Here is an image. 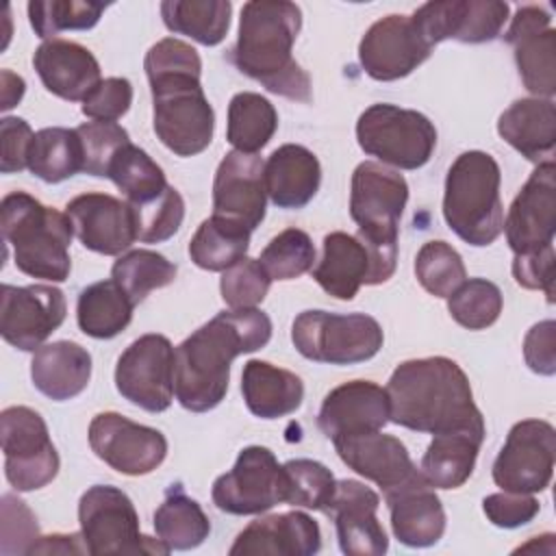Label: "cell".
Wrapping results in <instances>:
<instances>
[{"label": "cell", "instance_id": "obj_46", "mask_svg": "<svg viewBox=\"0 0 556 556\" xmlns=\"http://www.w3.org/2000/svg\"><path fill=\"white\" fill-rule=\"evenodd\" d=\"M415 276L434 298H450L467 280L460 254L445 241H428L421 245L415 258Z\"/></svg>", "mask_w": 556, "mask_h": 556}, {"label": "cell", "instance_id": "obj_15", "mask_svg": "<svg viewBox=\"0 0 556 556\" xmlns=\"http://www.w3.org/2000/svg\"><path fill=\"white\" fill-rule=\"evenodd\" d=\"M89 445L111 469L124 476H146L167 456V439L150 426L106 410L89 424Z\"/></svg>", "mask_w": 556, "mask_h": 556}, {"label": "cell", "instance_id": "obj_31", "mask_svg": "<svg viewBox=\"0 0 556 556\" xmlns=\"http://www.w3.org/2000/svg\"><path fill=\"white\" fill-rule=\"evenodd\" d=\"M321 167L317 156L298 143L276 148L265 163V187L278 208H302L317 193Z\"/></svg>", "mask_w": 556, "mask_h": 556}, {"label": "cell", "instance_id": "obj_17", "mask_svg": "<svg viewBox=\"0 0 556 556\" xmlns=\"http://www.w3.org/2000/svg\"><path fill=\"white\" fill-rule=\"evenodd\" d=\"M65 313V295L52 285H2L0 334L22 352H37L63 324Z\"/></svg>", "mask_w": 556, "mask_h": 556}, {"label": "cell", "instance_id": "obj_4", "mask_svg": "<svg viewBox=\"0 0 556 556\" xmlns=\"http://www.w3.org/2000/svg\"><path fill=\"white\" fill-rule=\"evenodd\" d=\"M302 28V11L287 0H250L241 9L237 43L228 61L267 91L295 100H311V78L291 50Z\"/></svg>", "mask_w": 556, "mask_h": 556}, {"label": "cell", "instance_id": "obj_35", "mask_svg": "<svg viewBox=\"0 0 556 556\" xmlns=\"http://www.w3.org/2000/svg\"><path fill=\"white\" fill-rule=\"evenodd\" d=\"M132 308V300L113 278L93 282L78 295V328L93 339H113L130 324Z\"/></svg>", "mask_w": 556, "mask_h": 556}, {"label": "cell", "instance_id": "obj_19", "mask_svg": "<svg viewBox=\"0 0 556 556\" xmlns=\"http://www.w3.org/2000/svg\"><path fill=\"white\" fill-rule=\"evenodd\" d=\"M504 41L513 48L523 87L534 98L556 93V30L552 15L541 4H523L515 11Z\"/></svg>", "mask_w": 556, "mask_h": 556}, {"label": "cell", "instance_id": "obj_58", "mask_svg": "<svg viewBox=\"0 0 556 556\" xmlns=\"http://www.w3.org/2000/svg\"><path fill=\"white\" fill-rule=\"evenodd\" d=\"M0 83H2V91H0L2 104H0V109L9 111V109H13L22 100V96L26 91V83H24L22 76H17V74H13L9 70L0 72Z\"/></svg>", "mask_w": 556, "mask_h": 556}, {"label": "cell", "instance_id": "obj_11", "mask_svg": "<svg viewBox=\"0 0 556 556\" xmlns=\"http://www.w3.org/2000/svg\"><path fill=\"white\" fill-rule=\"evenodd\" d=\"M4 476L15 491H35L59 473V454L41 415L28 406H9L0 415Z\"/></svg>", "mask_w": 556, "mask_h": 556}, {"label": "cell", "instance_id": "obj_14", "mask_svg": "<svg viewBox=\"0 0 556 556\" xmlns=\"http://www.w3.org/2000/svg\"><path fill=\"white\" fill-rule=\"evenodd\" d=\"M174 363L176 352L167 337L143 334L117 358L115 387L130 404L163 413L174 397Z\"/></svg>", "mask_w": 556, "mask_h": 556}, {"label": "cell", "instance_id": "obj_37", "mask_svg": "<svg viewBox=\"0 0 556 556\" xmlns=\"http://www.w3.org/2000/svg\"><path fill=\"white\" fill-rule=\"evenodd\" d=\"M154 530L169 549L185 552L204 543L211 532V521L180 484H172L154 513Z\"/></svg>", "mask_w": 556, "mask_h": 556}, {"label": "cell", "instance_id": "obj_18", "mask_svg": "<svg viewBox=\"0 0 556 556\" xmlns=\"http://www.w3.org/2000/svg\"><path fill=\"white\" fill-rule=\"evenodd\" d=\"M432 52L410 15H387L369 26L358 43V61L374 80H400Z\"/></svg>", "mask_w": 556, "mask_h": 556}, {"label": "cell", "instance_id": "obj_3", "mask_svg": "<svg viewBox=\"0 0 556 556\" xmlns=\"http://www.w3.org/2000/svg\"><path fill=\"white\" fill-rule=\"evenodd\" d=\"M389 421L428 434L480 432L484 417L473 402L467 374L447 356L404 361L387 384Z\"/></svg>", "mask_w": 556, "mask_h": 556}, {"label": "cell", "instance_id": "obj_52", "mask_svg": "<svg viewBox=\"0 0 556 556\" xmlns=\"http://www.w3.org/2000/svg\"><path fill=\"white\" fill-rule=\"evenodd\" d=\"M132 104V85L128 78L111 76L100 80L93 91L83 100V115L93 122H115Z\"/></svg>", "mask_w": 556, "mask_h": 556}, {"label": "cell", "instance_id": "obj_51", "mask_svg": "<svg viewBox=\"0 0 556 556\" xmlns=\"http://www.w3.org/2000/svg\"><path fill=\"white\" fill-rule=\"evenodd\" d=\"M39 539V526L33 510L15 495H2V543L0 552L28 554Z\"/></svg>", "mask_w": 556, "mask_h": 556}, {"label": "cell", "instance_id": "obj_22", "mask_svg": "<svg viewBox=\"0 0 556 556\" xmlns=\"http://www.w3.org/2000/svg\"><path fill=\"white\" fill-rule=\"evenodd\" d=\"M267 208L265 163L256 154L228 152L213 180V215L245 226H261Z\"/></svg>", "mask_w": 556, "mask_h": 556}, {"label": "cell", "instance_id": "obj_30", "mask_svg": "<svg viewBox=\"0 0 556 556\" xmlns=\"http://www.w3.org/2000/svg\"><path fill=\"white\" fill-rule=\"evenodd\" d=\"M500 137L532 163L554 161L556 104L549 98L515 100L497 119Z\"/></svg>", "mask_w": 556, "mask_h": 556}, {"label": "cell", "instance_id": "obj_33", "mask_svg": "<svg viewBox=\"0 0 556 556\" xmlns=\"http://www.w3.org/2000/svg\"><path fill=\"white\" fill-rule=\"evenodd\" d=\"M241 393L252 415L261 419H278L300 408L304 384L293 371L252 358L243 365Z\"/></svg>", "mask_w": 556, "mask_h": 556}, {"label": "cell", "instance_id": "obj_1", "mask_svg": "<svg viewBox=\"0 0 556 556\" xmlns=\"http://www.w3.org/2000/svg\"><path fill=\"white\" fill-rule=\"evenodd\" d=\"M271 339V319L258 308L217 313L176 348L174 393L182 408L206 413L228 391L230 363L256 352Z\"/></svg>", "mask_w": 556, "mask_h": 556}, {"label": "cell", "instance_id": "obj_48", "mask_svg": "<svg viewBox=\"0 0 556 556\" xmlns=\"http://www.w3.org/2000/svg\"><path fill=\"white\" fill-rule=\"evenodd\" d=\"M137 226V239L143 243H161L174 237L185 217V200L172 185L148 204H130Z\"/></svg>", "mask_w": 556, "mask_h": 556}, {"label": "cell", "instance_id": "obj_29", "mask_svg": "<svg viewBox=\"0 0 556 556\" xmlns=\"http://www.w3.org/2000/svg\"><path fill=\"white\" fill-rule=\"evenodd\" d=\"M33 65L43 87L70 102H83L100 78V63L80 43L67 39L43 41L33 56Z\"/></svg>", "mask_w": 556, "mask_h": 556}, {"label": "cell", "instance_id": "obj_53", "mask_svg": "<svg viewBox=\"0 0 556 556\" xmlns=\"http://www.w3.org/2000/svg\"><path fill=\"white\" fill-rule=\"evenodd\" d=\"M482 510L486 519L497 528H519L530 523L539 510V500L532 497V493H491L482 500Z\"/></svg>", "mask_w": 556, "mask_h": 556}, {"label": "cell", "instance_id": "obj_54", "mask_svg": "<svg viewBox=\"0 0 556 556\" xmlns=\"http://www.w3.org/2000/svg\"><path fill=\"white\" fill-rule=\"evenodd\" d=\"M554 245L530 254H517L513 261L515 282L523 289L543 291L547 302H554Z\"/></svg>", "mask_w": 556, "mask_h": 556}, {"label": "cell", "instance_id": "obj_20", "mask_svg": "<svg viewBox=\"0 0 556 556\" xmlns=\"http://www.w3.org/2000/svg\"><path fill=\"white\" fill-rule=\"evenodd\" d=\"M508 248L517 254L554 245L556 235V165L539 163L513 200L504 228Z\"/></svg>", "mask_w": 556, "mask_h": 556}, {"label": "cell", "instance_id": "obj_42", "mask_svg": "<svg viewBox=\"0 0 556 556\" xmlns=\"http://www.w3.org/2000/svg\"><path fill=\"white\" fill-rule=\"evenodd\" d=\"M176 265L152 250H130L111 267V278L139 304L150 291L167 287L176 278Z\"/></svg>", "mask_w": 556, "mask_h": 556}, {"label": "cell", "instance_id": "obj_45", "mask_svg": "<svg viewBox=\"0 0 556 556\" xmlns=\"http://www.w3.org/2000/svg\"><path fill=\"white\" fill-rule=\"evenodd\" d=\"M282 471L287 482L285 502L289 506H302L311 510L328 508L337 489V480L326 465L311 458H293L282 465Z\"/></svg>", "mask_w": 556, "mask_h": 556}, {"label": "cell", "instance_id": "obj_47", "mask_svg": "<svg viewBox=\"0 0 556 556\" xmlns=\"http://www.w3.org/2000/svg\"><path fill=\"white\" fill-rule=\"evenodd\" d=\"M258 261L271 280H293L313 269L315 245L304 230L287 228L265 245Z\"/></svg>", "mask_w": 556, "mask_h": 556}, {"label": "cell", "instance_id": "obj_9", "mask_svg": "<svg viewBox=\"0 0 556 556\" xmlns=\"http://www.w3.org/2000/svg\"><path fill=\"white\" fill-rule=\"evenodd\" d=\"M295 350L315 363L354 365L374 358L384 341L380 324L365 313L302 311L291 326Z\"/></svg>", "mask_w": 556, "mask_h": 556}, {"label": "cell", "instance_id": "obj_44", "mask_svg": "<svg viewBox=\"0 0 556 556\" xmlns=\"http://www.w3.org/2000/svg\"><path fill=\"white\" fill-rule=\"evenodd\" d=\"M502 306L504 298L500 287L486 278H469L447 298L452 319L467 330H484L493 326Z\"/></svg>", "mask_w": 556, "mask_h": 556}, {"label": "cell", "instance_id": "obj_21", "mask_svg": "<svg viewBox=\"0 0 556 556\" xmlns=\"http://www.w3.org/2000/svg\"><path fill=\"white\" fill-rule=\"evenodd\" d=\"M508 4L500 0H439L421 4L410 17L434 48L445 39L463 43L493 41L506 20Z\"/></svg>", "mask_w": 556, "mask_h": 556}, {"label": "cell", "instance_id": "obj_7", "mask_svg": "<svg viewBox=\"0 0 556 556\" xmlns=\"http://www.w3.org/2000/svg\"><path fill=\"white\" fill-rule=\"evenodd\" d=\"M408 202V185L402 174L363 161L352 174L350 215L358 237L380 256L397 263L400 217Z\"/></svg>", "mask_w": 556, "mask_h": 556}, {"label": "cell", "instance_id": "obj_12", "mask_svg": "<svg viewBox=\"0 0 556 556\" xmlns=\"http://www.w3.org/2000/svg\"><path fill=\"white\" fill-rule=\"evenodd\" d=\"M282 465L271 450L250 445L239 452L235 467L222 473L211 489L213 504L228 515H261L285 502Z\"/></svg>", "mask_w": 556, "mask_h": 556}, {"label": "cell", "instance_id": "obj_23", "mask_svg": "<svg viewBox=\"0 0 556 556\" xmlns=\"http://www.w3.org/2000/svg\"><path fill=\"white\" fill-rule=\"evenodd\" d=\"M65 215L80 243L98 254L117 256L137 241L135 215L128 202L109 193H83L67 202Z\"/></svg>", "mask_w": 556, "mask_h": 556}, {"label": "cell", "instance_id": "obj_41", "mask_svg": "<svg viewBox=\"0 0 556 556\" xmlns=\"http://www.w3.org/2000/svg\"><path fill=\"white\" fill-rule=\"evenodd\" d=\"M106 178L115 182L128 204H148L169 187L163 169L146 150L130 141L113 156Z\"/></svg>", "mask_w": 556, "mask_h": 556}, {"label": "cell", "instance_id": "obj_56", "mask_svg": "<svg viewBox=\"0 0 556 556\" xmlns=\"http://www.w3.org/2000/svg\"><path fill=\"white\" fill-rule=\"evenodd\" d=\"M526 365L541 376H554L556 371V324L545 319L534 324L523 339Z\"/></svg>", "mask_w": 556, "mask_h": 556}, {"label": "cell", "instance_id": "obj_39", "mask_svg": "<svg viewBox=\"0 0 556 556\" xmlns=\"http://www.w3.org/2000/svg\"><path fill=\"white\" fill-rule=\"evenodd\" d=\"M28 169L43 182H63L76 172H83V143L76 128H41L35 132Z\"/></svg>", "mask_w": 556, "mask_h": 556}, {"label": "cell", "instance_id": "obj_5", "mask_svg": "<svg viewBox=\"0 0 556 556\" xmlns=\"http://www.w3.org/2000/svg\"><path fill=\"white\" fill-rule=\"evenodd\" d=\"M72 232L70 217L37 198L24 191L2 198V237L22 274L50 282L67 280Z\"/></svg>", "mask_w": 556, "mask_h": 556}, {"label": "cell", "instance_id": "obj_55", "mask_svg": "<svg viewBox=\"0 0 556 556\" xmlns=\"http://www.w3.org/2000/svg\"><path fill=\"white\" fill-rule=\"evenodd\" d=\"M35 132L28 122L22 117H2L0 122V146H2V163L0 169L4 174L22 172L28 167V152L33 146Z\"/></svg>", "mask_w": 556, "mask_h": 556}, {"label": "cell", "instance_id": "obj_16", "mask_svg": "<svg viewBox=\"0 0 556 556\" xmlns=\"http://www.w3.org/2000/svg\"><path fill=\"white\" fill-rule=\"evenodd\" d=\"M395 265L371 250L358 235L334 230L324 237L321 258L313 269V278L328 295L352 300L363 285L387 282L395 274Z\"/></svg>", "mask_w": 556, "mask_h": 556}, {"label": "cell", "instance_id": "obj_24", "mask_svg": "<svg viewBox=\"0 0 556 556\" xmlns=\"http://www.w3.org/2000/svg\"><path fill=\"white\" fill-rule=\"evenodd\" d=\"M380 497L374 489L358 480H339L334 495L324 510L334 519L339 547L348 556H382L389 539L380 526L376 510Z\"/></svg>", "mask_w": 556, "mask_h": 556}, {"label": "cell", "instance_id": "obj_32", "mask_svg": "<svg viewBox=\"0 0 556 556\" xmlns=\"http://www.w3.org/2000/svg\"><path fill=\"white\" fill-rule=\"evenodd\" d=\"M30 378L37 391L54 402L83 393L91 378V354L74 341L41 345L30 361Z\"/></svg>", "mask_w": 556, "mask_h": 556}, {"label": "cell", "instance_id": "obj_40", "mask_svg": "<svg viewBox=\"0 0 556 556\" xmlns=\"http://www.w3.org/2000/svg\"><path fill=\"white\" fill-rule=\"evenodd\" d=\"M278 128V113L274 104L254 91L232 96L228 104V143L245 154H256L269 143Z\"/></svg>", "mask_w": 556, "mask_h": 556}, {"label": "cell", "instance_id": "obj_2", "mask_svg": "<svg viewBox=\"0 0 556 556\" xmlns=\"http://www.w3.org/2000/svg\"><path fill=\"white\" fill-rule=\"evenodd\" d=\"M152 104L154 132L178 156H193L208 148L215 113L208 104L200 74L202 61L189 43L165 37L156 41L143 61Z\"/></svg>", "mask_w": 556, "mask_h": 556}, {"label": "cell", "instance_id": "obj_49", "mask_svg": "<svg viewBox=\"0 0 556 556\" xmlns=\"http://www.w3.org/2000/svg\"><path fill=\"white\" fill-rule=\"evenodd\" d=\"M271 278L256 258H241L222 274L219 291L230 308H256L267 291Z\"/></svg>", "mask_w": 556, "mask_h": 556}, {"label": "cell", "instance_id": "obj_50", "mask_svg": "<svg viewBox=\"0 0 556 556\" xmlns=\"http://www.w3.org/2000/svg\"><path fill=\"white\" fill-rule=\"evenodd\" d=\"M83 143V172L106 176L117 150L130 141L128 130L117 122H87L76 128Z\"/></svg>", "mask_w": 556, "mask_h": 556}, {"label": "cell", "instance_id": "obj_13", "mask_svg": "<svg viewBox=\"0 0 556 556\" xmlns=\"http://www.w3.org/2000/svg\"><path fill=\"white\" fill-rule=\"evenodd\" d=\"M556 430L543 419L517 421L493 463V482L510 493H539L552 482Z\"/></svg>", "mask_w": 556, "mask_h": 556}, {"label": "cell", "instance_id": "obj_38", "mask_svg": "<svg viewBox=\"0 0 556 556\" xmlns=\"http://www.w3.org/2000/svg\"><path fill=\"white\" fill-rule=\"evenodd\" d=\"M250 230L224 217L204 219L189 241L191 261L206 271H226L245 258Z\"/></svg>", "mask_w": 556, "mask_h": 556}, {"label": "cell", "instance_id": "obj_57", "mask_svg": "<svg viewBox=\"0 0 556 556\" xmlns=\"http://www.w3.org/2000/svg\"><path fill=\"white\" fill-rule=\"evenodd\" d=\"M28 554H87L83 534L39 536Z\"/></svg>", "mask_w": 556, "mask_h": 556}, {"label": "cell", "instance_id": "obj_26", "mask_svg": "<svg viewBox=\"0 0 556 556\" xmlns=\"http://www.w3.org/2000/svg\"><path fill=\"white\" fill-rule=\"evenodd\" d=\"M395 539L408 547H430L445 532V510L421 471L384 491Z\"/></svg>", "mask_w": 556, "mask_h": 556}, {"label": "cell", "instance_id": "obj_10", "mask_svg": "<svg viewBox=\"0 0 556 556\" xmlns=\"http://www.w3.org/2000/svg\"><path fill=\"white\" fill-rule=\"evenodd\" d=\"M356 139L365 154L400 169H417L434 152L437 128L419 111L380 102L361 113Z\"/></svg>", "mask_w": 556, "mask_h": 556}, {"label": "cell", "instance_id": "obj_43", "mask_svg": "<svg viewBox=\"0 0 556 556\" xmlns=\"http://www.w3.org/2000/svg\"><path fill=\"white\" fill-rule=\"evenodd\" d=\"M106 4L91 0H33L28 20L37 37L48 39L61 30H89L100 22Z\"/></svg>", "mask_w": 556, "mask_h": 556}, {"label": "cell", "instance_id": "obj_34", "mask_svg": "<svg viewBox=\"0 0 556 556\" xmlns=\"http://www.w3.org/2000/svg\"><path fill=\"white\" fill-rule=\"evenodd\" d=\"M484 434L445 432L432 434L421 458V473L434 489H458L473 473Z\"/></svg>", "mask_w": 556, "mask_h": 556}, {"label": "cell", "instance_id": "obj_27", "mask_svg": "<svg viewBox=\"0 0 556 556\" xmlns=\"http://www.w3.org/2000/svg\"><path fill=\"white\" fill-rule=\"evenodd\" d=\"M332 445L350 469L376 482L382 493L395 489L419 471L413 465L406 445L382 430L339 437L332 441Z\"/></svg>", "mask_w": 556, "mask_h": 556}, {"label": "cell", "instance_id": "obj_8", "mask_svg": "<svg viewBox=\"0 0 556 556\" xmlns=\"http://www.w3.org/2000/svg\"><path fill=\"white\" fill-rule=\"evenodd\" d=\"M80 534L91 556L169 554L161 539L139 532V515L130 497L111 484L89 486L78 502Z\"/></svg>", "mask_w": 556, "mask_h": 556}, {"label": "cell", "instance_id": "obj_6", "mask_svg": "<svg viewBox=\"0 0 556 556\" xmlns=\"http://www.w3.org/2000/svg\"><path fill=\"white\" fill-rule=\"evenodd\" d=\"M502 172L497 161L482 150L456 156L445 176L443 217L450 230L465 243L491 245L504 228V206L500 198Z\"/></svg>", "mask_w": 556, "mask_h": 556}, {"label": "cell", "instance_id": "obj_36", "mask_svg": "<svg viewBox=\"0 0 556 556\" xmlns=\"http://www.w3.org/2000/svg\"><path fill=\"white\" fill-rule=\"evenodd\" d=\"M232 4L228 0H165L161 2L163 24L202 46L224 41L230 26Z\"/></svg>", "mask_w": 556, "mask_h": 556}, {"label": "cell", "instance_id": "obj_25", "mask_svg": "<svg viewBox=\"0 0 556 556\" xmlns=\"http://www.w3.org/2000/svg\"><path fill=\"white\" fill-rule=\"evenodd\" d=\"M389 421L387 389L369 380H350L334 387L321 402L317 426L330 439L382 430Z\"/></svg>", "mask_w": 556, "mask_h": 556}, {"label": "cell", "instance_id": "obj_28", "mask_svg": "<svg viewBox=\"0 0 556 556\" xmlns=\"http://www.w3.org/2000/svg\"><path fill=\"white\" fill-rule=\"evenodd\" d=\"M321 549V532L313 517L306 513H280L254 519L243 528L232 547L230 556L271 554V556H313Z\"/></svg>", "mask_w": 556, "mask_h": 556}]
</instances>
